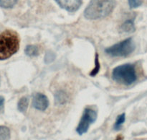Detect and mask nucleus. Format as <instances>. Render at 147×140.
<instances>
[{
	"instance_id": "1",
	"label": "nucleus",
	"mask_w": 147,
	"mask_h": 140,
	"mask_svg": "<svg viewBox=\"0 0 147 140\" xmlns=\"http://www.w3.org/2000/svg\"><path fill=\"white\" fill-rule=\"evenodd\" d=\"M20 48V37L16 32L7 30L0 34V60L16 53Z\"/></svg>"
},
{
	"instance_id": "2",
	"label": "nucleus",
	"mask_w": 147,
	"mask_h": 140,
	"mask_svg": "<svg viewBox=\"0 0 147 140\" xmlns=\"http://www.w3.org/2000/svg\"><path fill=\"white\" fill-rule=\"evenodd\" d=\"M116 0H92L84 11L85 17L89 20L103 18L112 12Z\"/></svg>"
},
{
	"instance_id": "3",
	"label": "nucleus",
	"mask_w": 147,
	"mask_h": 140,
	"mask_svg": "<svg viewBox=\"0 0 147 140\" xmlns=\"http://www.w3.org/2000/svg\"><path fill=\"white\" fill-rule=\"evenodd\" d=\"M113 79L119 83L125 85H130L137 79L134 65L131 64L121 65L115 68L112 72Z\"/></svg>"
},
{
	"instance_id": "4",
	"label": "nucleus",
	"mask_w": 147,
	"mask_h": 140,
	"mask_svg": "<svg viewBox=\"0 0 147 140\" xmlns=\"http://www.w3.org/2000/svg\"><path fill=\"white\" fill-rule=\"evenodd\" d=\"M135 49L134 42L131 38L126 39L105 50L106 53L112 56H127Z\"/></svg>"
},
{
	"instance_id": "5",
	"label": "nucleus",
	"mask_w": 147,
	"mask_h": 140,
	"mask_svg": "<svg viewBox=\"0 0 147 140\" xmlns=\"http://www.w3.org/2000/svg\"><path fill=\"white\" fill-rule=\"evenodd\" d=\"M97 118V112L91 108H86L80 122L76 128V131L79 135L85 134L88 131L89 127L96 121Z\"/></svg>"
},
{
	"instance_id": "6",
	"label": "nucleus",
	"mask_w": 147,
	"mask_h": 140,
	"mask_svg": "<svg viewBox=\"0 0 147 140\" xmlns=\"http://www.w3.org/2000/svg\"><path fill=\"white\" fill-rule=\"evenodd\" d=\"M64 10L73 12L80 8L82 4V0H55Z\"/></svg>"
},
{
	"instance_id": "7",
	"label": "nucleus",
	"mask_w": 147,
	"mask_h": 140,
	"mask_svg": "<svg viewBox=\"0 0 147 140\" xmlns=\"http://www.w3.org/2000/svg\"><path fill=\"white\" fill-rule=\"evenodd\" d=\"M32 105L39 111H45L49 105V101L47 97L42 93H36L33 97Z\"/></svg>"
},
{
	"instance_id": "8",
	"label": "nucleus",
	"mask_w": 147,
	"mask_h": 140,
	"mask_svg": "<svg viewBox=\"0 0 147 140\" xmlns=\"http://www.w3.org/2000/svg\"><path fill=\"white\" fill-rule=\"evenodd\" d=\"M24 53L29 56H37L39 55V49L37 46L29 45L24 49Z\"/></svg>"
},
{
	"instance_id": "9",
	"label": "nucleus",
	"mask_w": 147,
	"mask_h": 140,
	"mask_svg": "<svg viewBox=\"0 0 147 140\" xmlns=\"http://www.w3.org/2000/svg\"><path fill=\"white\" fill-rule=\"evenodd\" d=\"M122 30L126 33H132L135 31L134 23L133 20H128L121 25Z\"/></svg>"
},
{
	"instance_id": "10",
	"label": "nucleus",
	"mask_w": 147,
	"mask_h": 140,
	"mask_svg": "<svg viewBox=\"0 0 147 140\" xmlns=\"http://www.w3.org/2000/svg\"><path fill=\"white\" fill-rule=\"evenodd\" d=\"M55 103L58 104V105L64 104L65 102H67V95H66L65 92H63V91H58V92L55 94Z\"/></svg>"
},
{
	"instance_id": "11",
	"label": "nucleus",
	"mask_w": 147,
	"mask_h": 140,
	"mask_svg": "<svg viewBox=\"0 0 147 140\" xmlns=\"http://www.w3.org/2000/svg\"><path fill=\"white\" fill-rule=\"evenodd\" d=\"M11 137L10 130L8 127L0 126V140H9Z\"/></svg>"
},
{
	"instance_id": "12",
	"label": "nucleus",
	"mask_w": 147,
	"mask_h": 140,
	"mask_svg": "<svg viewBox=\"0 0 147 140\" xmlns=\"http://www.w3.org/2000/svg\"><path fill=\"white\" fill-rule=\"evenodd\" d=\"M125 121H126V114L122 113L121 115H119V116L116 118V123H115L114 126H113V128L116 131H119L121 128L122 126L124 124Z\"/></svg>"
},
{
	"instance_id": "13",
	"label": "nucleus",
	"mask_w": 147,
	"mask_h": 140,
	"mask_svg": "<svg viewBox=\"0 0 147 140\" xmlns=\"http://www.w3.org/2000/svg\"><path fill=\"white\" fill-rule=\"evenodd\" d=\"M28 102L29 100L26 97H23L21 99L19 100L18 104H17V107H18V110L21 112L24 113L27 111V108H28Z\"/></svg>"
},
{
	"instance_id": "14",
	"label": "nucleus",
	"mask_w": 147,
	"mask_h": 140,
	"mask_svg": "<svg viewBox=\"0 0 147 140\" xmlns=\"http://www.w3.org/2000/svg\"><path fill=\"white\" fill-rule=\"evenodd\" d=\"M17 0H0V7L2 8L9 9L14 7Z\"/></svg>"
},
{
	"instance_id": "15",
	"label": "nucleus",
	"mask_w": 147,
	"mask_h": 140,
	"mask_svg": "<svg viewBox=\"0 0 147 140\" xmlns=\"http://www.w3.org/2000/svg\"><path fill=\"white\" fill-rule=\"evenodd\" d=\"M95 62H96V66H95V68L90 73V75L92 76H96V75L98 73L99 70H100V63H99L98 54V53H96V60H95Z\"/></svg>"
},
{
	"instance_id": "16",
	"label": "nucleus",
	"mask_w": 147,
	"mask_h": 140,
	"mask_svg": "<svg viewBox=\"0 0 147 140\" xmlns=\"http://www.w3.org/2000/svg\"><path fill=\"white\" fill-rule=\"evenodd\" d=\"M128 1H129V7L131 9L137 8L142 4V1L141 0H128Z\"/></svg>"
},
{
	"instance_id": "17",
	"label": "nucleus",
	"mask_w": 147,
	"mask_h": 140,
	"mask_svg": "<svg viewBox=\"0 0 147 140\" xmlns=\"http://www.w3.org/2000/svg\"><path fill=\"white\" fill-rule=\"evenodd\" d=\"M4 104V98L2 96H0V111L2 110Z\"/></svg>"
},
{
	"instance_id": "18",
	"label": "nucleus",
	"mask_w": 147,
	"mask_h": 140,
	"mask_svg": "<svg viewBox=\"0 0 147 140\" xmlns=\"http://www.w3.org/2000/svg\"><path fill=\"white\" fill-rule=\"evenodd\" d=\"M115 140H123V137L122 135H118Z\"/></svg>"
},
{
	"instance_id": "19",
	"label": "nucleus",
	"mask_w": 147,
	"mask_h": 140,
	"mask_svg": "<svg viewBox=\"0 0 147 140\" xmlns=\"http://www.w3.org/2000/svg\"><path fill=\"white\" fill-rule=\"evenodd\" d=\"M0 83H1V78H0Z\"/></svg>"
}]
</instances>
